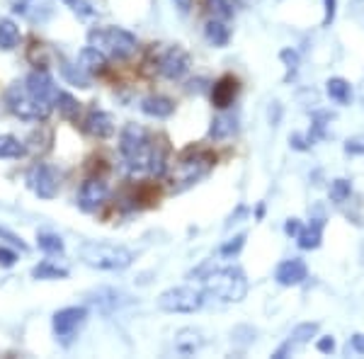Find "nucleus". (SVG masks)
<instances>
[{
    "label": "nucleus",
    "instance_id": "nucleus-1",
    "mask_svg": "<svg viewBox=\"0 0 364 359\" xmlns=\"http://www.w3.org/2000/svg\"><path fill=\"white\" fill-rule=\"evenodd\" d=\"M204 296L219 299L224 304H238L248 294V277L236 264L214 267L204 277Z\"/></svg>",
    "mask_w": 364,
    "mask_h": 359
},
{
    "label": "nucleus",
    "instance_id": "nucleus-2",
    "mask_svg": "<svg viewBox=\"0 0 364 359\" xmlns=\"http://www.w3.org/2000/svg\"><path fill=\"white\" fill-rule=\"evenodd\" d=\"M80 262L92 269H102V272H122V269L132 267L134 252L117 243H97V240H85L78 248Z\"/></svg>",
    "mask_w": 364,
    "mask_h": 359
},
{
    "label": "nucleus",
    "instance_id": "nucleus-3",
    "mask_svg": "<svg viewBox=\"0 0 364 359\" xmlns=\"http://www.w3.org/2000/svg\"><path fill=\"white\" fill-rule=\"evenodd\" d=\"M87 44L102 51L107 58L114 61H127L136 54L139 42L129 29L124 27H95L87 32Z\"/></svg>",
    "mask_w": 364,
    "mask_h": 359
},
{
    "label": "nucleus",
    "instance_id": "nucleus-4",
    "mask_svg": "<svg viewBox=\"0 0 364 359\" xmlns=\"http://www.w3.org/2000/svg\"><path fill=\"white\" fill-rule=\"evenodd\" d=\"M151 149H154V141H151L149 132L141 124H134L132 122V124H127L122 129L119 153L132 173H144V170H149Z\"/></svg>",
    "mask_w": 364,
    "mask_h": 359
},
{
    "label": "nucleus",
    "instance_id": "nucleus-5",
    "mask_svg": "<svg viewBox=\"0 0 364 359\" xmlns=\"http://www.w3.org/2000/svg\"><path fill=\"white\" fill-rule=\"evenodd\" d=\"M214 163H216V158L211 156L209 151H190V153H185V156H182L180 161L173 166V170H168L173 190L182 192V190H187V187L197 185V182L202 180V178H207L209 170L214 168Z\"/></svg>",
    "mask_w": 364,
    "mask_h": 359
},
{
    "label": "nucleus",
    "instance_id": "nucleus-6",
    "mask_svg": "<svg viewBox=\"0 0 364 359\" xmlns=\"http://www.w3.org/2000/svg\"><path fill=\"white\" fill-rule=\"evenodd\" d=\"M5 105H8V109L13 112L17 119H25V122H46L51 114V102L34 97L25 87V83L8 85V90H5Z\"/></svg>",
    "mask_w": 364,
    "mask_h": 359
},
{
    "label": "nucleus",
    "instance_id": "nucleus-7",
    "mask_svg": "<svg viewBox=\"0 0 364 359\" xmlns=\"http://www.w3.org/2000/svg\"><path fill=\"white\" fill-rule=\"evenodd\" d=\"M204 306V291L195 286H170L158 296V309L166 314H195Z\"/></svg>",
    "mask_w": 364,
    "mask_h": 359
},
{
    "label": "nucleus",
    "instance_id": "nucleus-8",
    "mask_svg": "<svg viewBox=\"0 0 364 359\" xmlns=\"http://www.w3.org/2000/svg\"><path fill=\"white\" fill-rule=\"evenodd\" d=\"M27 187L34 192V197L39 199H54L61 192V182L63 175L61 170L49 166V163H34L25 175Z\"/></svg>",
    "mask_w": 364,
    "mask_h": 359
},
{
    "label": "nucleus",
    "instance_id": "nucleus-9",
    "mask_svg": "<svg viewBox=\"0 0 364 359\" xmlns=\"http://www.w3.org/2000/svg\"><path fill=\"white\" fill-rule=\"evenodd\" d=\"M87 321V309L85 306H68V309L56 311L54 318H51V331H54L56 340L63 347H68L78 338L80 328L85 326Z\"/></svg>",
    "mask_w": 364,
    "mask_h": 359
},
{
    "label": "nucleus",
    "instance_id": "nucleus-10",
    "mask_svg": "<svg viewBox=\"0 0 364 359\" xmlns=\"http://www.w3.org/2000/svg\"><path fill=\"white\" fill-rule=\"evenodd\" d=\"M192 58L182 46H168L161 56H158V73L166 80H182L190 73Z\"/></svg>",
    "mask_w": 364,
    "mask_h": 359
},
{
    "label": "nucleus",
    "instance_id": "nucleus-11",
    "mask_svg": "<svg viewBox=\"0 0 364 359\" xmlns=\"http://www.w3.org/2000/svg\"><path fill=\"white\" fill-rule=\"evenodd\" d=\"M109 197V187L102 178H87L78 190V207L85 214H95Z\"/></svg>",
    "mask_w": 364,
    "mask_h": 359
},
{
    "label": "nucleus",
    "instance_id": "nucleus-12",
    "mask_svg": "<svg viewBox=\"0 0 364 359\" xmlns=\"http://www.w3.org/2000/svg\"><path fill=\"white\" fill-rule=\"evenodd\" d=\"M15 15L25 17L32 25H44L54 15V0H8Z\"/></svg>",
    "mask_w": 364,
    "mask_h": 359
},
{
    "label": "nucleus",
    "instance_id": "nucleus-13",
    "mask_svg": "<svg viewBox=\"0 0 364 359\" xmlns=\"http://www.w3.org/2000/svg\"><path fill=\"white\" fill-rule=\"evenodd\" d=\"M25 87L29 92H32L34 97L44 100V102H51L54 105V95H56V85H54V78H51V73L46 68H34L32 73L27 75L25 80Z\"/></svg>",
    "mask_w": 364,
    "mask_h": 359
},
{
    "label": "nucleus",
    "instance_id": "nucleus-14",
    "mask_svg": "<svg viewBox=\"0 0 364 359\" xmlns=\"http://www.w3.org/2000/svg\"><path fill=\"white\" fill-rule=\"evenodd\" d=\"M309 277V267L301 257H291V260L279 262V267L274 269V279L282 286H299Z\"/></svg>",
    "mask_w": 364,
    "mask_h": 359
},
{
    "label": "nucleus",
    "instance_id": "nucleus-15",
    "mask_svg": "<svg viewBox=\"0 0 364 359\" xmlns=\"http://www.w3.org/2000/svg\"><path fill=\"white\" fill-rule=\"evenodd\" d=\"M83 129L92 139H109L114 134V119L109 112L105 109H90L83 122Z\"/></svg>",
    "mask_w": 364,
    "mask_h": 359
},
{
    "label": "nucleus",
    "instance_id": "nucleus-16",
    "mask_svg": "<svg viewBox=\"0 0 364 359\" xmlns=\"http://www.w3.org/2000/svg\"><path fill=\"white\" fill-rule=\"evenodd\" d=\"M238 95V80L233 75H221L214 85H211V102L216 109H228L233 100Z\"/></svg>",
    "mask_w": 364,
    "mask_h": 359
},
{
    "label": "nucleus",
    "instance_id": "nucleus-17",
    "mask_svg": "<svg viewBox=\"0 0 364 359\" xmlns=\"http://www.w3.org/2000/svg\"><path fill=\"white\" fill-rule=\"evenodd\" d=\"M87 301H90L92 309L100 311V314L109 316L112 311H117L122 304H124V294L117 291V289H109V286H102V289L92 291Z\"/></svg>",
    "mask_w": 364,
    "mask_h": 359
},
{
    "label": "nucleus",
    "instance_id": "nucleus-18",
    "mask_svg": "<svg viewBox=\"0 0 364 359\" xmlns=\"http://www.w3.org/2000/svg\"><path fill=\"white\" fill-rule=\"evenodd\" d=\"M236 132H238V119H236V114H233V112L221 109V114H216L214 119H211L209 139H211V141H226V139H231Z\"/></svg>",
    "mask_w": 364,
    "mask_h": 359
},
{
    "label": "nucleus",
    "instance_id": "nucleus-19",
    "mask_svg": "<svg viewBox=\"0 0 364 359\" xmlns=\"http://www.w3.org/2000/svg\"><path fill=\"white\" fill-rule=\"evenodd\" d=\"M78 63L80 68L85 70L87 75H100L107 70V56L102 54V51H97L95 46H83V49L78 51Z\"/></svg>",
    "mask_w": 364,
    "mask_h": 359
},
{
    "label": "nucleus",
    "instance_id": "nucleus-20",
    "mask_svg": "<svg viewBox=\"0 0 364 359\" xmlns=\"http://www.w3.org/2000/svg\"><path fill=\"white\" fill-rule=\"evenodd\" d=\"M141 112H144L146 117H154V119H168L175 112V105H173V100L166 95H149L141 100Z\"/></svg>",
    "mask_w": 364,
    "mask_h": 359
},
{
    "label": "nucleus",
    "instance_id": "nucleus-21",
    "mask_svg": "<svg viewBox=\"0 0 364 359\" xmlns=\"http://www.w3.org/2000/svg\"><path fill=\"white\" fill-rule=\"evenodd\" d=\"M323 226H326V219L318 216V219H311L309 226H304L296 235V243L301 250H316L323 240Z\"/></svg>",
    "mask_w": 364,
    "mask_h": 359
},
{
    "label": "nucleus",
    "instance_id": "nucleus-22",
    "mask_svg": "<svg viewBox=\"0 0 364 359\" xmlns=\"http://www.w3.org/2000/svg\"><path fill=\"white\" fill-rule=\"evenodd\" d=\"M204 347V338L197 328H182V331L175 333V350L180 355H195Z\"/></svg>",
    "mask_w": 364,
    "mask_h": 359
},
{
    "label": "nucleus",
    "instance_id": "nucleus-23",
    "mask_svg": "<svg viewBox=\"0 0 364 359\" xmlns=\"http://www.w3.org/2000/svg\"><path fill=\"white\" fill-rule=\"evenodd\" d=\"M58 70H61L63 80L73 87H80V90H87L90 87V75L85 73L78 63H70L66 58H58Z\"/></svg>",
    "mask_w": 364,
    "mask_h": 359
},
{
    "label": "nucleus",
    "instance_id": "nucleus-24",
    "mask_svg": "<svg viewBox=\"0 0 364 359\" xmlns=\"http://www.w3.org/2000/svg\"><path fill=\"white\" fill-rule=\"evenodd\" d=\"M204 37H207V42L211 46L221 49V46H226L228 42H231V27H228L224 20H214V17H209L207 25H204Z\"/></svg>",
    "mask_w": 364,
    "mask_h": 359
},
{
    "label": "nucleus",
    "instance_id": "nucleus-25",
    "mask_svg": "<svg viewBox=\"0 0 364 359\" xmlns=\"http://www.w3.org/2000/svg\"><path fill=\"white\" fill-rule=\"evenodd\" d=\"M20 27L15 25V20L10 17H3L0 20V51H15L20 46Z\"/></svg>",
    "mask_w": 364,
    "mask_h": 359
},
{
    "label": "nucleus",
    "instance_id": "nucleus-26",
    "mask_svg": "<svg viewBox=\"0 0 364 359\" xmlns=\"http://www.w3.org/2000/svg\"><path fill=\"white\" fill-rule=\"evenodd\" d=\"M66 277H68V269L56 264L54 260H42L32 267V279H39V282H56V279H66Z\"/></svg>",
    "mask_w": 364,
    "mask_h": 359
},
{
    "label": "nucleus",
    "instance_id": "nucleus-27",
    "mask_svg": "<svg viewBox=\"0 0 364 359\" xmlns=\"http://www.w3.org/2000/svg\"><path fill=\"white\" fill-rule=\"evenodd\" d=\"M54 107L58 109V114H61L63 119H68V122L78 119V114H80V102L73 95H70V92H66V90H56Z\"/></svg>",
    "mask_w": 364,
    "mask_h": 359
},
{
    "label": "nucleus",
    "instance_id": "nucleus-28",
    "mask_svg": "<svg viewBox=\"0 0 364 359\" xmlns=\"http://www.w3.org/2000/svg\"><path fill=\"white\" fill-rule=\"evenodd\" d=\"M27 156L25 141L10 136V134H0V161H17V158Z\"/></svg>",
    "mask_w": 364,
    "mask_h": 359
},
{
    "label": "nucleus",
    "instance_id": "nucleus-29",
    "mask_svg": "<svg viewBox=\"0 0 364 359\" xmlns=\"http://www.w3.org/2000/svg\"><path fill=\"white\" fill-rule=\"evenodd\" d=\"M37 248L49 257H61L66 252V245H63V238L58 233L51 231H42L37 233Z\"/></svg>",
    "mask_w": 364,
    "mask_h": 359
},
{
    "label": "nucleus",
    "instance_id": "nucleus-30",
    "mask_svg": "<svg viewBox=\"0 0 364 359\" xmlns=\"http://www.w3.org/2000/svg\"><path fill=\"white\" fill-rule=\"evenodd\" d=\"M168 170H170L168 146L154 144V149H151V161H149V173L154 175V178H163V175H168Z\"/></svg>",
    "mask_w": 364,
    "mask_h": 359
},
{
    "label": "nucleus",
    "instance_id": "nucleus-31",
    "mask_svg": "<svg viewBox=\"0 0 364 359\" xmlns=\"http://www.w3.org/2000/svg\"><path fill=\"white\" fill-rule=\"evenodd\" d=\"M326 92L331 100H336L338 105H350L352 100V87L345 78H331L326 83Z\"/></svg>",
    "mask_w": 364,
    "mask_h": 359
},
{
    "label": "nucleus",
    "instance_id": "nucleus-32",
    "mask_svg": "<svg viewBox=\"0 0 364 359\" xmlns=\"http://www.w3.org/2000/svg\"><path fill=\"white\" fill-rule=\"evenodd\" d=\"M204 8H207L209 17H214V20L228 22L233 17V5L228 0H204Z\"/></svg>",
    "mask_w": 364,
    "mask_h": 359
},
{
    "label": "nucleus",
    "instance_id": "nucleus-33",
    "mask_svg": "<svg viewBox=\"0 0 364 359\" xmlns=\"http://www.w3.org/2000/svg\"><path fill=\"white\" fill-rule=\"evenodd\" d=\"M318 323H301V326H296L294 331H291V335H289V340L294 343L296 347L299 345H309L311 340L318 335Z\"/></svg>",
    "mask_w": 364,
    "mask_h": 359
},
{
    "label": "nucleus",
    "instance_id": "nucleus-34",
    "mask_svg": "<svg viewBox=\"0 0 364 359\" xmlns=\"http://www.w3.org/2000/svg\"><path fill=\"white\" fill-rule=\"evenodd\" d=\"M328 119H331L328 112H314V124H311V132L306 134V139L311 141V144L326 139V122Z\"/></svg>",
    "mask_w": 364,
    "mask_h": 359
},
{
    "label": "nucleus",
    "instance_id": "nucleus-35",
    "mask_svg": "<svg viewBox=\"0 0 364 359\" xmlns=\"http://www.w3.org/2000/svg\"><path fill=\"white\" fill-rule=\"evenodd\" d=\"M350 194H352V185H350V180L338 178V180H333V182H331V199H333V202H336V204L348 202Z\"/></svg>",
    "mask_w": 364,
    "mask_h": 359
},
{
    "label": "nucleus",
    "instance_id": "nucleus-36",
    "mask_svg": "<svg viewBox=\"0 0 364 359\" xmlns=\"http://www.w3.org/2000/svg\"><path fill=\"white\" fill-rule=\"evenodd\" d=\"M61 3L78 17H95V8H92L87 0H61Z\"/></svg>",
    "mask_w": 364,
    "mask_h": 359
},
{
    "label": "nucleus",
    "instance_id": "nucleus-37",
    "mask_svg": "<svg viewBox=\"0 0 364 359\" xmlns=\"http://www.w3.org/2000/svg\"><path fill=\"white\" fill-rule=\"evenodd\" d=\"M0 240H5V245H10V248H15V250H20V252H27V243L20 238L17 233H13L10 228H5V226H0Z\"/></svg>",
    "mask_w": 364,
    "mask_h": 359
},
{
    "label": "nucleus",
    "instance_id": "nucleus-38",
    "mask_svg": "<svg viewBox=\"0 0 364 359\" xmlns=\"http://www.w3.org/2000/svg\"><path fill=\"white\" fill-rule=\"evenodd\" d=\"M282 61L287 63V75H284V80H289L291 75H296V70H299V54L294 49H284L279 54Z\"/></svg>",
    "mask_w": 364,
    "mask_h": 359
},
{
    "label": "nucleus",
    "instance_id": "nucleus-39",
    "mask_svg": "<svg viewBox=\"0 0 364 359\" xmlns=\"http://www.w3.org/2000/svg\"><path fill=\"white\" fill-rule=\"evenodd\" d=\"M243 245H245V233H238L236 238H231L228 243L221 245V255L224 257H233V255H238L240 250H243Z\"/></svg>",
    "mask_w": 364,
    "mask_h": 359
},
{
    "label": "nucleus",
    "instance_id": "nucleus-40",
    "mask_svg": "<svg viewBox=\"0 0 364 359\" xmlns=\"http://www.w3.org/2000/svg\"><path fill=\"white\" fill-rule=\"evenodd\" d=\"M17 260H20V257H17V250L5 243H0V267L8 269V267H13Z\"/></svg>",
    "mask_w": 364,
    "mask_h": 359
},
{
    "label": "nucleus",
    "instance_id": "nucleus-41",
    "mask_svg": "<svg viewBox=\"0 0 364 359\" xmlns=\"http://www.w3.org/2000/svg\"><path fill=\"white\" fill-rule=\"evenodd\" d=\"M345 153L348 156H364V134H357L345 141Z\"/></svg>",
    "mask_w": 364,
    "mask_h": 359
},
{
    "label": "nucleus",
    "instance_id": "nucleus-42",
    "mask_svg": "<svg viewBox=\"0 0 364 359\" xmlns=\"http://www.w3.org/2000/svg\"><path fill=\"white\" fill-rule=\"evenodd\" d=\"M338 0H323V27H331L336 22Z\"/></svg>",
    "mask_w": 364,
    "mask_h": 359
},
{
    "label": "nucleus",
    "instance_id": "nucleus-43",
    "mask_svg": "<svg viewBox=\"0 0 364 359\" xmlns=\"http://www.w3.org/2000/svg\"><path fill=\"white\" fill-rule=\"evenodd\" d=\"M316 347H318V352H323V355H333V352H336V340H333L331 335H326V338H321L318 343H316Z\"/></svg>",
    "mask_w": 364,
    "mask_h": 359
},
{
    "label": "nucleus",
    "instance_id": "nucleus-44",
    "mask_svg": "<svg viewBox=\"0 0 364 359\" xmlns=\"http://www.w3.org/2000/svg\"><path fill=\"white\" fill-rule=\"evenodd\" d=\"M289 144H291V149H296V151H309L311 141H309L306 136H301V134H291V136H289Z\"/></svg>",
    "mask_w": 364,
    "mask_h": 359
},
{
    "label": "nucleus",
    "instance_id": "nucleus-45",
    "mask_svg": "<svg viewBox=\"0 0 364 359\" xmlns=\"http://www.w3.org/2000/svg\"><path fill=\"white\" fill-rule=\"evenodd\" d=\"M301 228H304V226H301V221H299V219H287V223H284V233H287V235H291V238H296Z\"/></svg>",
    "mask_w": 364,
    "mask_h": 359
},
{
    "label": "nucleus",
    "instance_id": "nucleus-46",
    "mask_svg": "<svg viewBox=\"0 0 364 359\" xmlns=\"http://www.w3.org/2000/svg\"><path fill=\"white\" fill-rule=\"evenodd\" d=\"M294 347H296V345L291 343V340H287V343L282 345L279 350H274V352H272V357H274V359H284V357H289L291 352H294Z\"/></svg>",
    "mask_w": 364,
    "mask_h": 359
},
{
    "label": "nucleus",
    "instance_id": "nucleus-47",
    "mask_svg": "<svg viewBox=\"0 0 364 359\" xmlns=\"http://www.w3.org/2000/svg\"><path fill=\"white\" fill-rule=\"evenodd\" d=\"M350 347L352 352H357V355H364V335L362 333H355L350 338Z\"/></svg>",
    "mask_w": 364,
    "mask_h": 359
},
{
    "label": "nucleus",
    "instance_id": "nucleus-48",
    "mask_svg": "<svg viewBox=\"0 0 364 359\" xmlns=\"http://www.w3.org/2000/svg\"><path fill=\"white\" fill-rule=\"evenodd\" d=\"M173 3H175V8H178L182 15H187L192 10V0H173Z\"/></svg>",
    "mask_w": 364,
    "mask_h": 359
},
{
    "label": "nucleus",
    "instance_id": "nucleus-49",
    "mask_svg": "<svg viewBox=\"0 0 364 359\" xmlns=\"http://www.w3.org/2000/svg\"><path fill=\"white\" fill-rule=\"evenodd\" d=\"M255 216H257V219H262V216H265V204H260V207H257Z\"/></svg>",
    "mask_w": 364,
    "mask_h": 359
},
{
    "label": "nucleus",
    "instance_id": "nucleus-50",
    "mask_svg": "<svg viewBox=\"0 0 364 359\" xmlns=\"http://www.w3.org/2000/svg\"><path fill=\"white\" fill-rule=\"evenodd\" d=\"M236 3H238V5H248L250 0H236Z\"/></svg>",
    "mask_w": 364,
    "mask_h": 359
}]
</instances>
